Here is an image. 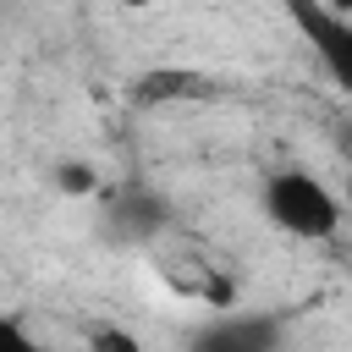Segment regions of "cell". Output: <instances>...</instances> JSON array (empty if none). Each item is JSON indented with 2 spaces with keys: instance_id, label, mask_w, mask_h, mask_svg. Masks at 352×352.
<instances>
[{
  "instance_id": "obj_5",
  "label": "cell",
  "mask_w": 352,
  "mask_h": 352,
  "mask_svg": "<svg viewBox=\"0 0 352 352\" xmlns=\"http://www.w3.org/2000/svg\"><path fill=\"white\" fill-rule=\"evenodd\" d=\"M50 182H55V192H66V198H88V192H99V170H94V160H60V165L50 170Z\"/></svg>"
},
{
  "instance_id": "obj_2",
  "label": "cell",
  "mask_w": 352,
  "mask_h": 352,
  "mask_svg": "<svg viewBox=\"0 0 352 352\" xmlns=\"http://www.w3.org/2000/svg\"><path fill=\"white\" fill-rule=\"evenodd\" d=\"M280 11L308 38V50L319 55L324 77L336 88H346L352 82V22H346V11H336L330 0H280Z\"/></svg>"
},
{
  "instance_id": "obj_3",
  "label": "cell",
  "mask_w": 352,
  "mask_h": 352,
  "mask_svg": "<svg viewBox=\"0 0 352 352\" xmlns=\"http://www.w3.org/2000/svg\"><path fill=\"white\" fill-rule=\"evenodd\" d=\"M104 220H110V236H116V242H148V236L165 226V204H160L148 187H121Z\"/></svg>"
},
{
  "instance_id": "obj_1",
  "label": "cell",
  "mask_w": 352,
  "mask_h": 352,
  "mask_svg": "<svg viewBox=\"0 0 352 352\" xmlns=\"http://www.w3.org/2000/svg\"><path fill=\"white\" fill-rule=\"evenodd\" d=\"M258 209H264V220H270L280 236H292V242H330V236L341 231V198H336L314 170H302V165H286V170L264 176Z\"/></svg>"
},
{
  "instance_id": "obj_4",
  "label": "cell",
  "mask_w": 352,
  "mask_h": 352,
  "mask_svg": "<svg viewBox=\"0 0 352 352\" xmlns=\"http://www.w3.org/2000/svg\"><path fill=\"white\" fill-rule=\"evenodd\" d=\"M275 341H280V330L270 319H220V324L198 330V346H220V352H264Z\"/></svg>"
},
{
  "instance_id": "obj_7",
  "label": "cell",
  "mask_w": 352,
  "mask_h": 352,
  "mask_svg": "<svg viewBox=\"0 0 352 352\" xmlns=\"http://www.w3.org/2000/svg\"><path fill=\"white\" fill-rule=\"evenodd\" d=\"M126 6H148V0H126Z\"/></svg>"
},
{
  "instance_id": "obj_6",
  "label": "cell",
  "mask_w": 352,
  "mask_h": 352,
  "mask_svg": "<svg viewBox=\"0 0 352 352\" xmlns=\"http://www.w3.org/2000/svg\"><path fill=\"white\" fill-rule=\"evenodd\" d=\"M38 341H33V330L22 324V319H11V314H0V352H33Z\"/></svg>"
}]
</instances>
